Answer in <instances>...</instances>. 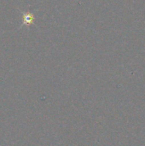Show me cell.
<instances>
[{
    "label": "cell",
    "instance_id": "cell-1",
    "mask_svg": "<svg viewBox=\"0 0 145 146\" xmlns=\"http://www.w3.org/2000/svg\"><path fill=\"white\" fill-rule=\"evenodd\" d=\"M22 21H23V25L26 26H31L34 23V15L33 14L26 11L22 13Z\"/></svg>",
    "mask_w": 145,
    "mask_h": 146
}]
</instances>
